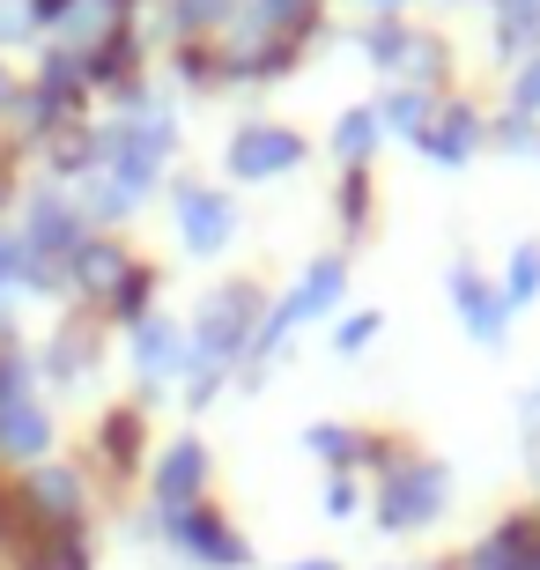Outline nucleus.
I'll use <instances>...</instances> for the list:
<instances>
[{
  "instance_id": "nucleus-1",
  "label": "nucleus",
  "mask_w": 540,
  "mask_h": 570,
  "mask_svg": "<svg viewBox=\"0 0 540 570\" xmlns=\"http://www.w3.org/2000/svg\"><path fill=\"white\" fill-rule=\"evenodd\" d=\"M444 511V466L436 460H400L385 482H377V527H422V519H436Z\"/></svg>"
},
{
  "instance_id": "nucleus-2",
  "label": "nucleus",
  "mask_w": 540,
  "mask_h": 570,
  "mask_svg": "<svg viewBox=\"0 0 540 570\" xmlns=\"http://www.w3.org/2000/svg\"><path fill=\"white\" fill-rule=\"evenodd\" d=\"M467 570H540V511L503 519V527L467 556Z\"/></svg>"
},
{
  "instance_id": "nucleus-3",
  "label": "nucleus",
  "mask_w": 540,
  "mask_h": 570,
  "mask_svg": "<svg viewBox=\"0 0 540 570\" xmlns=\"http://www.w3.org/2000/svg\"><path fill=\"white\" fill-rule=\"evenodd\" d=\"M296 156H304V141H296V134L252 127V134H237V148H229V170H237V178H274V170H289Z\"/></svg>"
},
{
  "instance_id": "nucleus-4",
  "label": "nucleus",
  "mask_w": 540,
  "mask_h": 570,
  "mask_svg": "<svg viewBox=\"0 0 540 570\" xmlns=\"http://www.w3.org/2000/svg\"><path fill=\"white\" fill-rule=\"evenodd\" d=\"M341 282H348V267H341V259H318L312 275H304V289H296L289 304H282V312H274V326H267V334H259V348H274V341L289 334L296 318H312V312H326L333 296H341Z\"/></svg>"
},
{
  "instance_id": "nucleus-5",
  "label": "nucleus",
  "mask_w": 540,
  "mask_h": 570,
  "mask_svg": "<svg viewBox=\"0 0 540 570\" xmlns=\"http://www.w3.org/2000/svg\"><path fill=\"white\" fill-rule=\"evenodd\" d=\"M452 304L467 312V334H474V341H503V312H511V304H503L474 267H459V275H452Z\"/></svg>"
},
{
  "instance_id": "nucleus-6",
  "label": "nucleus",
  "mask_w": 540,
  "mask_h": 570,
  "mask_svg": "<svg viewBox=\"0 0 540 570\" xmlns=\"http://www.w3.org/2000/svg\"><path fill=\"white\" fill-rule=\"evenodd\" d=\"M481 141V119L474 111H444V119H430L422 127V156H436V164H467Z\"/></svg>"
},
{
  "instance_id": "nucleus-7",
  "label": "nucleus",
  "mask_w": 540,
  "mask_h": 570,
  "mask_svg": "<svg viewBox=\"0 0 540 570\" xmlns=\"http://www.w3.org/2000/svg\"><path fill=\"white\" fill-rule=\"evenodd\" d=\"M223 237H229V200H215V193H186V245L215 253Z\"/></svg>"
},
{
  "instance_id": "nucleus-8",
  "label": "nucleus",
  "mask_w": 540,
  "mask_h": 570,
  "mask_svg": "<svg viewBox=\"0 0 540 570\" xmlns=\"http://www.w3.org/2000/svg\"><path fill=\"white\" fill-rule=\"evenodd\" d=\"M208 474V460H200V444H178L164 460V474H156V489H164V504L170 511H186V497H193V482Z\"/></svg>"
},
{
  "instance_id": "nucleus-9",
  "label": "nucleus",
  "mask_w": 540,
  "mask_h": 570,
  "mask_svg": "<svg viewBox=\"0 0 540 570\" xmlns=\"http://www.w3.org/2000/svg\"><path fill=\"white\" fill-rule=\"evenodd\" d=\"M430 119H436L430 89H400V97H385V111H377V127H400V134H422Z\"/></svg>"
},
{
  "instance_id": "nucleus-10",
  "label": "nucleus",
  "mask_w": 540,
  "mask_h": 570,
  "mask_svg": "<svg viewBox=\"0 0 540 570\" xmlns=\"http://www.w3.org/2000/svg\"><path fill=\"white\" fill-rule=\"evenodd\" d=\"M178 533H186L200 556H215V563H237V556H245V549H237V541H229V533L208 519V511H178Z\"/></svg>"
},
{
  "instance_id": "nucleus-11",
  "label": "nucleus",
  "mask_w": 540,
  "mask_h": 570,
  "mask_svg": "<svg viewBox=\"0 0 540 570\" xmlns=\"http://www.w3.org/2000/svg\"><path fill=\"white\" fill-rule=\"evenodd\" d=\"M237 312H245V289H229V296H215V312H208V356H229L237 348Z\"/></svg>"
},
{
  "instance_id": "nucleus-12",
  "label": "nucleus",
  "mask_w": 540,
  "mask_h": 570,
  "mask_svg": "<svg viewBox=\"0 0 540 570\" xmlns=\"http://www.w3.org/2000/svg\"><path fill=\"white\" fill-rule=\"evenodd\" d=\"M377 134H385V127H377V111H348L333 141H341V156H348V164H363V156L377 148Z\"/></svg>"
},
{
  "instance_id": "nucleus-13",
  "label": "nucleus",
  "mask_w": 540,
  "mask_h": 570,
  "mask_svg": "<svg viewBox=\"0 0 540 570\" xmlns=\"http://www.w3.org/2000/svg\"><path fill=\"white\" fill-rule=\"evenodd\" d=\"M415 52H422V45L408 38V30H400V22H385V30H377V38H371V60H385V67H400V60H415Z\"/></svg>"
},
{
  "instance_id": "nucleus-14",
  "label": "nucleus",
  "mask_w": 540,
  "mask_h": 570,
  "mask_svg": "<svg viewBox=\"0 0 540 570\" xmlns=\"http://www.w3.org/2000/svg\"><path fill=\"white\" fill-rule=\"evenodd\" d=\"M533 289H540V245H519V259H511V296L526 304Z\"/></svg>"
},
{
  "instance_id": "nucleus-15",
  "label": "nucleus",
  "mask_w": 540,
  "mask_h": 570,
  "mask_svg": "<svg viewBox=\"0 0 540 570\" xmlns=\"http://www.w3.org/2000/svg\"><path fill=\"white\" fill-rule=\"evenodd\" d=\"M170 356H178V341H170L164 326H141V363H148V371H164Z\"/></svg>"
},
{
  "instance_id": "nucleus-16",
  "label": "nucleus",
  "mask_w": 540,
  "mask_h": 570,
  "mask_svg": "<svg viewBox=\"0 0 540 570\" xmlns=\"http://www.w3.org/2000/svg\"><path fill=\"white\" fill-rule=\"evenodd\" d=\"M348 430H312V452H326V460H348Z\"/></svg>"
},
{
  "instance_id": "nucleus-17",
  "label": "nucleus",
  "mask_w": 540,
  "mask_h": 570,
  "mask_svg": "<svg viewBox=\"0 0 540 570\" xmlns=\"http://www.w3.org/2000/svg\"><path fill=\"white\" fill-rule=\"evenodd\" d=\"M371 334H377V312H355L348 326H341V348H363Z\"/></svg>"
},
{
  "instance_id": "nucleus-18",
  "label": "nucleus",
  "mask_w": 540,
  "mask_h": 570,
  "mask_svg": "<svg viewBox=\"0 0 540 570\" xmlns=\"http://www.w3.org/2000/svg\"><path fill=\"white\" fill-rule=\"evenodd\" d=\"M519 105H526V111H540V60L526 67V82H519Z\"/></svg>"
},
{
  "instance_id": "nucleus-19",
  "label": "nucleus",
  "mask_w": 540,
  "mask_h": 570,
  "mask_svg": "<svg viewBox=\"0 0 540 570\" xmlns=\"http://www.w3.org/2000/svg\"><path fill=\"white\" fill-rule=\"evenodd\" d=\"M259 8H267L274 22H289V16H304V8H312V0H259Z\"/></svg>"
},
{
  "instance_id": "nucleus-20",
  "label": "nucleus",
  "mask_w": 540,
  "mask_h": 570,
  "mask_svg": "<svg viewBox=\"0 0 540 570\" xmlns=\"http://www.w3.org/2000/svg\"><path fill=\"white\" fill-rule=\"evenodd\" d=\"M296 570H333V563H296Z\"/></svg>"
}]
</instances>
